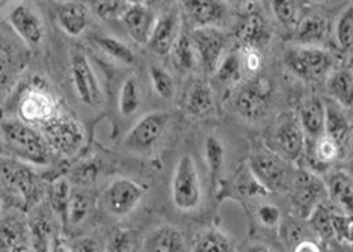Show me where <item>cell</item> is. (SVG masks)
<instances>
[{
    "label": "cell",
    "instance_id": "cell-28",
    "mask_svg": "<svg viewBox=\"0 0 353 252\" xmlns=\"http://www.w3.org/2000/svg\"><path fill=\"white\" fill-rule=\"evenodd\" d=\"M298 118L307 135V141L317 139L325 133L326 128V103H323L320 97H308L301 104Z\"/></svg>",
    "mask_w": 353,
    "mask_h": 252
},
{
    "label": "cell",
    "instance_id": "cell-16",
    "mask_svg": "<svg viewBox=\"0 0 353 252\" xmlns=\"http://www.w3.org/2000/svg\"><path fill=\"white\" fill-rule=\"evenodd\" d=\"M37 175L29 171V165L23 164L20 160H15L10 156L0 157V184L2 188L10 192L14 197L25 200L28 206L34 207L37 202L38 186Z\"/></svg>",
    "mask_w": 353,
    "mask_h": 252
},
{
    "label": "cell",
    "instance_id": "cell-55",
    "mask_svg": "<svg viewBox=\"0 0 353 252\" xmlns=\"http://www.w3.org/2000/svg\"><path fill=\"white\" fill-rule=\"evenodd\" d=\"M53 2H63V0H53Z\"/></svg>",
    "mask_w": 353,
    "mask_h": 252
},
{
    "label": "cell",
    "instance_id": "cell-40",
    "mask_svg": "<svg viewBox=\"0 0 353 252\" xmlns=\"http://www.w3.org/2000/svg\"><path fill=\"white\" fill-rule=\"evenodd\" d=\"M71 192H73V186H71L70 178L58 177L56 180L52 182L49 193H47L49 206L52 207V210L56 215L62 217V221H65Z\"/></svg>",
    "mask_w": 353,
    "mask_h": 252
},
{
    "label": "cell",
    "instance_id": "cell-18",
    "mask_svg": "<svg viewBox=\"0 0 353 252\" xmlns=\"http://www.w3.org/2000/svg\"><path fill=\"white\" fill-rule=\"evenodd\" d=\"M181 108L192 119L203 121L214 117L216 94L212 84L204 77H192L183 91Z\"/></svg>",
    "mask_w": 353,
    "mask_h": 252
},
{
    "label": "cell",
    "instance_id": "cell-54",
    "mask_svg": "<svg viewBox=\"0 0 353 252\" xmlns=\"http://www.w3.org/2000/svg\"><path fill=\"white\" fill-rule=\"evenodd\" d=\"M6 2H8V0H0V8H2Z\"/></svg>",
    "mask_w": 353,
    "mask_h": 252
},
{
    "label": "cell",
    "instance_id": "cell-43",
    "mask_svg": "<svg viewBox=\"0 0 353 252\" xmlns=\"http://www.w3.org/2000/svg\"><path fill=\"white\" fill-rule=\"evenodd\" d=\"M308 221H310L311 229L314 230L316 234H319L323 240L335 238L334 224H332V211L329 210L323 202L311 211V215L308 216Z\"/></svg>",
    "mask_w": 353,
    "mask_h": 252
},
{
    "label": "cell",
    "instance_id": "cell-32",
    "mask_svg": "<svg viewBox=\"0 0 353 252\" xmlns=\"http://www.w3.org/2000/svg\"><path fill=\"white\" fill-rule=\"evenodd\" d=\"M172 67L175 71L181 72V75H190L194 72L198 67V58H196V52L194 43L190 39L189 30H181L180 37L176 38V41L174 43L170 55Z\"/></svg>",
    "mask_w": 353,
    "mask_h": 252
},
{
    "label": "cell",
    "instance_id": "cell-30",
    "mask_svg": "<svg viewBox=\"0 0 353 252\" xmlns=\"http://www.w3.org/2000/svg\"><path fill=\"white\" fill-rule=\"evenodd\" d=\"M327 197L336 211L353 217V178L346 171H334L327 178Z\"/></svg>",
    "mask_w": 353,
    "mask_h": 252
},
{
    "label": "cell",
    "instance_id": "cell-27",
    "mask_svg": "<svg viewBox=\"0 0 353 252\" xmlns=\"http://www.w3.org/2000/svg\"><path fill=\"white\" fill-rule=\"evenodd\" d=\"M329 37V21L320 14H308L301 17L293 29L296 46H323Z\"/></svg>",
    "mask_w": 353,
    "mask_h": 252
},
{
    "label": "cell",
    "instance_id": "cell-47",
    "mask_svg": "<svg viewBox=\"0 0 353 252\" xmlns=\"http://www.w3.org/2000/svg\"><path fill=\"white\" fill-rule=\"evenodd\" d=\"M104 248H106V251H133L136 248L134 233L118 231L112 235Z\"/></svg>",
    "mask_w": 353,
    "mask_h": 252
},
{
    "label": "cell",
    "instance_id": "cell-31",
    "mask_svg": "<svg viewBox=\"0 0 353 252\" xmlns=\"http://www.w3.org/2000/svg\"><path fill=\"white\" fill-rule=\"evenodd\" d=\"M326 93L341 108L353 109V70L334 68L326 76Z\"/></svg>",
    "mask_w": 353,
    "mask_h": 252
},
{
    "label": "cell",
    "instance_id": "cell-21",
    "mask_svg": "<svg viewBox=\"0 0 353 252\" xmlns=\"http://www.w3.org/2000/svg\"><path fill=\"white\" fill-rule=\"evenodd\" d=\"M327 193L326 184L316 174L302 173L292 182V204L296 213L308 217Z\"/></svg>",
    "mask_w": 353,
    "mask_h": 252
},
{
    "label": "cell",
    "instance_id": "cell-8",
    "mask_svg": "<svg viewBox=\"0 0 353 252\" xmlns=\"http://www.w3.org/2000/svg\"><path fill=\"white\" fill-rule=\"evenodd\" d=\"M334 55L323 46H293L285 53V65L296 77L317 82L334 70Z\"/></svg>",
    "mask_w": 353,
    "mask_h": 252
},
{
    "label": "cell",
    "instance_id": "cell-5",
    "mask_svg": "<svg viewBox=\"0 0 353 252\" xmlns=\"http://www.w3.org/2000/svg\"><path fill=\"white\" fill-rule=\"evenodd\" d=\"M172 115L166 110H152L142 115L121 141V148L133 156L148 157L154 153L171 126Z\"/></svg>",
    "mask_w": 353,
    "mask_h": 252
},
{
    "label": "cell",
    "instance_id": "cell-34",
    "mask_svg": "<svg viewBox=\"0 0 353 252\" xmlns=\"http://www.w3.org/2000/svg\"><path fill=\"white\" fill-rule=\"evenodd\" d=\"M245 75L246 72L240 48H230L212 77L223 86H236L237 84L242 82Z\"/></svg>",
    "mask_w": 353,
    "mask_h": 252
},
{
    "label": "cell",
    "instance_id": "cell-14",
    "mask_svg": "<svg viewBox=\"0 0 353 252\" xmlns=\"http://www.w3.org/2000/svg\"><path fill=\"white\" fill-rule=\"evenodd\" d=\"M270 148L290 164L303 157L307 148V135L294 113L285 112L276 119L270 135Z\"/></svg>",
    "mask_w": 353,
    "mask_h": 252
},
{
    "label": "cell",
    "instance_id": "cell-11",
    "mask_svg": "<svg viewBox=\"0 0 353 252\" xmlns=\"http://www.w3.org/2000/svg\"><path fill=\"white\" fill-rule=\"evenodd\" d=\"M194 43L198 67L205 76H213L223 56L230 50V35L222 28L189 29Z\"/></svg>",
    "mask_w": 353,
    "mask_h": 252
},
{
    "label": "cell",
    "instance_id": "cell-44",
    "mask_svg": "<svg viewBox=\"0 0 353 252\" xmlns=\"http://www.w3.org/2000/svg\"><path fill=\"white\" fill-rule=\"evenodd\" d=\"M128 6L127 0H91V10L104 21H119Z\"/></svg>",
    "mask_w": 353,
    "mask_h": 252
},
{
    "label": "cell",
    "instance_id": "cell-45",
    "mask_svg": "<svg viewBox=\"0 0 353 252\" xmlns=\"http://www.w3.org/2000/svg\"><path fill=\"white\" fill-rule=\"evenodd\" d=\"M256 217L263 226H269V229H275L281 224V210L270 202H264L256 207Z\"/></svg>",
    "mask_w": 353,
    "mask_h": 252
},
{
    "label": "cell",
    "instance_id": "cell-38",
    "mask_svg": "<svg viewBox=\"0 0 353 252\" xmlns=\"http://www.w3.org/2000/svg\"><path fill=\"white\" fill-rule=\"evenodd\" d=\"M148 77L152 93H154L160 100H174V97L176 94V84L170 70H166L159 64H151L148 68Z\"/></svg>",
    "mask_w": 353,
    "mask_h": 252
},
{
    "label": "cell",
    "instance_id": "cell-13",
    "mask_svg": "<svg viewBox=\"0 0 353 252\" xmlns=\"http://www.w3.org/2000/svg\"><path fill=\"white\" fill-rule=\"evenodd\" d=\"M290 162L279 156L272 148L256 150L251 154L250 169L264 188L270 191H285L292 186L293 177L290 174Z\"/></svg>",
    "mask_w": 353,
    "mask_h": 252
},
{
    "label": "cell",
    "instance_id": "cell-9",
    "mask_svg": "<svg viewBox=\"0 0 353 252\" xmlns=\"http://www.w3.org/2000/svg\"><path fill=\"white\" fill-rule=\"evenodd\" d=\"M147 188L128 177H117L108 183L100 195L99 204L108 216L114 219H124L145 198Z\"/></svg>",
    "mask_w": 353,
    "mask_h": 252
},
{
    "label": "cell",
    "instance_id": "cell-53",
    "mask_svg": "<svg viewBox=\"0 0 353 252\" xmlns=\"http://www.w3.org/2000/svg\"><path fill=\"white\" fill-rule=\"evenodd\" d=\"M308 2H311V3H323V2H327V0H308Z\"/></svg>",
    "mask_w": 353,
    "mask_h": 252
},
{
    "label": "cell",
    "instance_id": "cell-46",
    "mask_svg": "<svg viewBox=\"0 0 353 252\" xmlns=\"http://www.w3.org/2000/svg\"><path fill=\"white\" fill-rule=\"evenodd\" d=\"M240 53H242L245 72L246 75L255 76L263 67V59H264L263 55L264 53L260 50H252V48H240Z\"/></svg>",
    "mask_w": 353,
    "mask_h": 252
},
{
    "label": "cell",
    "instance_id": "cell-29",
    "mask_svg": "<svg viewBox=\"0 0 353 252\" xmlns=\"http://www.w3.org/2000/svg\"><path fill=\"white\" fill-rule=\"evenodd\" d=\"M143 104V88L141 79L136 75H128L119 85L117 108L118 115L123 119L136 117Z\"/></svg>",
    "mask_w": 353,
    "mask_h": 252
},
{
    "label": "cell",
    "instance_id": "cell-3",
    "mask_svg": "<svg viewBox=\"0 0 353 252\" xmlns=\"http://www.w3.org/2000/svg\"><path fill=\"white\" fill-rule=\"evenodd\" d=\"M38 128L41 130L53 156L61 159H74L86 145L85 126L65 108Z\"/></svg>",
    "mask_w": 353,
    "mask_h": 252
},
{
    "label": "cell",
    "instance_id": "cell-10",
    "mask_svg": "<svg viewBox=\"0 0 353 252\" xmlns=\"http://www.w3.org/2000/svg\"><path fill=\"white\" fill-rule=\"evenodd\" d=\"M234 37L240 48H252L264 53L270 46L274 29L259 2L243 8L242 17L236 23Z\"/></svg>",
    "mask_w": 353,
    "mask_h": 252
},
{
    "label": "cell",
    "instance_id": "cell-4",
    "mask_svg": "<svg viewBox=\"0 0 353 252\" xmlns=\"http://www.w3.org/2000/svg\"><path fill=\"white\" fill-rule=\"evenodd\" d=\"M30 48L6 21L0 23V101L8 99L30 62Z\"/></svg>",
    "mask_w": 353,
    "mask_h": 252
},
{
    "label": "cell",
    "instance_id": "cell-48",
    "mask_svg": "<svg viewBox=\"0 0 353 252\" xmlns=\"http://www.w3.org/2000/svg\"><path fill=\"white\" fill-rule=\"evenodd\" d=\"M143 3L150 6L154 12L162 14V12L171 10V8L179 5V0H145Z\"/></svg>",
    "mask_w": 353,
    "mask_h": 252
},
{
    "label": "cell",
    "instance_id": "cell-23",
    "mask_svg": "<svg viewBox=\"0 0 353 252\" xmlns=\"http://www.w3.org/2000/svg\"><path fill=\"white\" fill-rule=\"evenodd\" d=\"M159 14L151 10L145 3H133L127 8L119 19L127 35L138 46L148 44V39L156 26Z\"/></svg>",
    "mask_w": 353,
    "mask_h": 252
},
{
    "label": "cell",
    "instance_id": "cell-41",
    "mask_svg": "<svg viewBox=\"0 0 353 252\" xmlns=\"http://www.w3.org/2000/svg\"><path fill=\"white\" fill-rule=\"evenodd\" d=\"M272 17L284 29H294L301 19V0H269Z\"/></svg>",
    "mask_w": 353,
    "mask_h": 252
},
{
    "label": "cell",
    "instance_id": "cell-1",
    "mask_svg": "<svg viewBox=\"0 0 353 252\" xmlns=\"http://www.w3.org/2000/svg\"><path fill=\"white\" fill-rule=\"evenodd\" d=\"M0 151L29 166H49L53 159L41 130L14 115L0 118Z\"/></svg>",
    "mask_w": 353,
    "mask_h": 252
},
{
    "label": "cell",
    "instance_id": "cell-20",
    "mask_svg": "<svg viewBox=\"0 0 353 252\" xmlns=\"http://www.w3.org/2000/svg\"><path fill=\"white\" fill-rule=\"evenodd\" d=\"M184 29V21L181 17L180 6L176 5L171 10L159 14L156 26L152 29V34L148 39V50L152 55H157L160 58L168 56L171 52L176 38L180 37Z\"/></svg>",
    "mask_w": 353,
    "mask_h": 252
},
{
    "label": "cell",
    "instance_id": "cell-25",
    "mask_svg": "<svg viewBox=\"0 0 353 252\" xmlns=\"http://www.w3.org/2000/svg\"><path fill=\"white\" fill-rule=\"evenodd\" d=\"M32 248L28 222L8 213L0 217V251H29Z\"/></svg>",
    "mask_w": 353,
    "mask_h": 252
},
{
    "label": "cell",
    "instance_id": "cell-19",
    "mask_svg": "<svg viewBox=\"0 0 353 252\" xmlns=\"http://www.w3.org/2000/svg\"><path fill=\"white\" fill-rule=\"evenodd\" d=\"M54 216H58L49 204L43 201L34 206L28 225L30 233V243L35 251H53L58 243V222Z\"/></svg>",
    "mask_w": 353,
    "mask_h": 252
},
{
    "label": "cell",
    "instance_id": "cell-50",
    "mask_svg": "<svg viewBox=\"0 0 353 252\" xmlns=\"http://www.w3.org/2000/svg\"><path fill=\"white\" fill-rule=\"evenodd\" d=\"M231 8H236V10H243L248 5L259 2V0H227Z\"/></svg>",
    "mask_w": 353,
    "mask_h": 252
},
{
    "label": "cell",
    "instance_id": "cell-39",
    "mask_svg": "<svg viewBox=\"0 0 353 252\" xmlns=\"http://www.w3.org/2000/svg\"><path fill=\"white\" fill-rule=\"evenodd\" d=\"M204 159L205 165L208 168V173L213 180H218L221 177L223 166H225L227 160V150L223 145L222 139L218 136L208 135L204 141Z\"/></svg>",
    "mask_w": 353,
    "mask_h": 252
},
{
    "label": "cell",
    "instance_id": "cell-6",
    "mask_svg": "<svg viewBox=\"0 0 353 252\" xmlns=\"http://www.w3.org/2000/svg\"><path fill=\"white\" fill-rule=\"evenodd\" d=\"M204 189L198 165L192 154L186 153L176 160L171 178V201L176 210L189 213L203 204Z\"/></svg>",
    "mask_w": 353,
    "mask_h": 252
},
{
    "label": "cell",
    "instance_id": "cell-35",
    "mask_svg": "<svg viewBox=\"0 0 353 252\" xmlns=\"http://www.w3.org/2000/svg\"><path fill=\"white\" fill-rule=\"evenodd\" d=\"M92 210V197L91 193L83 188L73 189L68 202L65 222L70 229H77L88 221Z\"/></svg>",
    "mask_w": 353,
    "mask_h": 252
},
{
    "label": "cell",
    "instance_id": "cell-24",
    "mask_svg": "<svg viewBox=\"0 0 353 252\" xmlns=\"http://www.w3.org/2000/svg\"><path fill=\"white\" fill-rule=\"evenodd\" d=\"M325 133L339 144L343 157L352 150L353 145V123L347 113V109L329 100L326 103V128Z\"/></svg>",
    "mask_w": 353,
    "mask_h": 252
},
{
    "label": "cell",
    "instance_id": "cell-51",
    "mask_svg": "<svg viewBox=\"0 0 353 252\" xmlns=\"http://www.w3.org/2000/svg\"><path fill=\"white\" fill-rule=\"evenodd\" d=\"M346 242L349 243L350 246H353V219H352L350 226H349V231H347V238H346Z\"/></svg>",
    "mask_w": 353,
    "mask_h": 252
},
{
    "label": "cell",
    "instance_id": "cell-12",
    "mask_svg": "<svg viewBox=\"0 0 353 252\" xmlns=\"http://www.w3.org/2000/svg\"><path fill=\"white\" fill-rule=\"evenodd\" d=\"M184 26L225 29L232 17V8L227 0H179Z\"/></svg>",
    "mask_w": 353,
    "mask_h": 252
},
{
    "label": "cell",
    "instance_id": "cell-42",
    "mask_svg": "<svg viewBox=\"0 0 353 252\" xmlns=\"http://www.w3.org/2000/svg\"><path fill=\"white\" fill-rule=\"evenodd\" d=\"M334 37L341 52L353 50V2L340 12L334 24Z\"/></svg>",
    "mask_w": 353,
    "mask_h": 252
},
{
    "label": "cell",
    "instance_id": "cell-26",
    "mask_svg": "<svg viewBox=\"0 0 353 252\" xmlns=\"http://www.w3.org/2000/svg\"><path fill=\"white\" fill-rule=\"evenodd\" d=\"M141 248L151 252H179L188 251V242L184 234L172 225H160L151 230L145 238L142 239Z\"/></svg>",
    "mask_w": 353,
    "mask_h": 252
},
{
    "label": "cell",
    "instance_id": "cell-36",
    "mask_svg": "<svg viewBox=\"0 0 353 252\" xmlns=\"http://www.w3.org/2000/svg\"><path fill=\"white\" fill-rule=\"evenodd\" d=\"M192 251L199 252H227L234 251V242L219 229H207L195 235Z\"/></svg>",
    "mask_w": 353,
    "mask_h": 252
},
{
    "label": "cell",
    "instance_id": "cell-17",
    "mask_svg": "<svg viewBox=\"0 0 353 252\" xmlns=\"http://www.w3.org/2000/svg\"><path fill=\"white\" fill-rule=\"evenodd\" d=\"M6 23L32 52L44 44L47 37L46 23L41 14L28 2L15 6L11 14L8 15Z\"/></svg>",
    "mask_w": 353,
    "mask_h": 252
},
{
    "label": "cell",
    "instance_id": "cell-49",
    "mask_svg": "<svg viewBox=\"0 0 353 252\" xmlns=\"http://www.w3.org/2000/svg\"><path fill=\"white\" fill-rule=\"evenodd\" d=\"M294 251L296 252H305V251L316 252V251H322V249H320V245H319L317 242L310 240V239H305V240H301L298 245L294 246Z\"/></svg>",
    "mask_w": 353,
    "mask_h": 252
},
{
    "label": "cell",
    "instance_id": "cell-33",
    "mask_svg": "<svg viewBox=\"0 0 353 252\" xmlns=\"http://www.w3.org/2000/svg\"><path fill=\"white\" fill-rule=\"evenodd\" d=\"M92 41L94 46L112 61L127 65V67H134V65L138 64V56L133 52V48L117 37H112L108 34H97L92 38Z\"/></svg>",
    "mask_w": 353,
    "mask_h": 252
},
{
    "label": "cell",
    "instance_id": "cell-52",
    "mask_svg": "<svg viewBox=\"0 0 353 252\" xmlns=\"http://www.w3.org/2000/svg\"><path fill=\"white\" fill-rule=\"evenodd\" d=\"M127 2L130 3V5H133V3H143V2H145V0H127Z\"/></svg>",
    "mask_w": 353,
    "mask_h": 252
},
{
    "label": "cell",
    "instance_id": "cell-37",
    "mask_svg": "<svg viewBox=\"0 0 353 252\" xmlns=\"http://www.w3.org/2000/svg\"><path fill=\"white\" fill-rule=\"evenodd\" d=\"M310 159L317 166H329L343 159L341 150L331 136L323 133L310 144Z\"/></svg>",
    "mask_w": 353,
    "mask_h": 252
},
{
    "label": "cell",
    "instance_id": "cell-22",
    "mask_svg": "<svg viewBox=\"0 0 353 252\" xmlns=\"http://www.w3.org/2000/svg\"><path fill=\"white\" fill-rule=\"evenodd\" d=\"M54 21L70 38H80L91 26L90 6L74 0L56 2Z\"/></svg>",
    "mask_w": 353,
    "mask_h": 252
},
{
    "label": "cell",
    "instance_id": "cell-15",
    "mask_svg": "<svg viewBox=\"0 0 353 252\" xmlns=\"http://www.w3.org/2000/svg\"><path fill=\"white\" fill-rule=\"evenodd\" d=\"M270 94L272 88L268 79H254L252 82L240 86L232 94L231 108L242 119L248 121V123H255V121L264 118L268 113L270 106Z\"/></svg>",
    "mask_w": 353,
    "mask_h": 252
},
{
    "label": "cell",
    "instance_id": "cell-7",
    "mask_svg": "<svg viewBox=\"0 0 353 252\" xmlns=\"http://www.w3.org/2000/svg\"><path fill=\"white\" fill-rule=\"evenodd\" d=\"M68 80L76 100L88 109L97 110L104 104V91L88 55L73 50L70 56Z\"/></svg>",
    "mask_w": 353,
    "mask_h": 252
},
{
    "label": "cell",
    "instance_id": "cell-2",
    "mask_svg": "<svg viewBox=\"0 0 353 252\" xmlns=\"http://www.w3.org/2000/svg\"><path fill=\"white\" fill-rule=\"evenodd\" d=\"M11 104L10 115L17 117L32 126H43L63 106L61 97L54 91L53 86L41 76H32L21 80L8 95Z\"/></svg>",
    "mask_w": 353,
    "mask_h": 252
}]
</instances>
